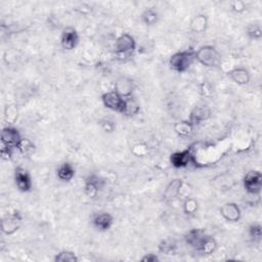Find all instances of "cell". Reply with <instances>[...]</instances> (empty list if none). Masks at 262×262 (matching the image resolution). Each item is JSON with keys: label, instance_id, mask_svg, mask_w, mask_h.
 I'll list each match as a JSON object with an SVG mask.
<instances>
[{"label": "cell", "instance_id": "obj_1", "mask_svg": "<svg viewBox=\"0 0 262 262\" xmlns=\"http://www.w3.org/2000/svg\"><path fill=\"white\" fill-rule=\"evenodd\" d=\"M196 62V50H181L173 54L169 59V67L172 71L182 74Z\"/></svg>", "mask_w": 262, "mask_h": 262}, {"label": "cell", "instance_id": "obj_2", "mask_svg": "<svg viewBox=\"0 0 262 262\" xmlns=\"http://www.w3.org/2000/svg\"><path fill=\"white\" fill-rule=\"evenodd\" d=\"M136 49V41L134 37L128 33L121 34L115 41V56L117 60L126 62L131 59Z\"/></svg>", "mask_w": 262, "mask_h": 262}, {"label": "cell", "instance_id": "obj_3", "mask_svg": "<svg viewBox=\"0 0 262 262\" xmlns=\"http://www.w3.org/2000/svg\"><path fill=\"white\" fill-rule=\"evenodd\" d=\"M196 62L206 68H217L222 63V58L215 46L203 45L196 50Z\"/></svg>", "mask_w": 262, "mask_h": 262}, {"label": "cell", "instance_id": "obj_4", "mask_svg": "<svg viewBox=\"0 0 262 262\" xmlns=\"http://www.w3.org/2000/svg\"><path fill=\"white\" fill-rule=\"evenodd\" d=\"M24 143H25V139L23 138L19 129H17L12 125H9L3 129L2 145L10 147L13 149V151H15V149H20V151H22Z\"/></svg>", "mask_w": 262, "mask_h": 262}, {"label": "cell", "instance_id": "obj_5", "mask_svg": "<svg viewBox=\"0 0 262 262\" xmlns=\"http://www.w3.org/2000/svg\"><path fill=\"white\" fill-rule=\"evenodd\" d=\"M243 186L247 195L259 197L262 190V173L259 170H251L243 179Z\"/></svg>", "mask_w": 262, "mask_h": 262}, {"label": "cell", "instance_id": "obj_6", "mask_svg": "<svg viewBox=\"0 0 262 262\" xmlns=\"http://www.w3.org/2000/svg\"><path fill=\"white\" fill-rule=\"evenodd\" d=\"M23 216L20 211L8 212L2 219V232L6 236L15 235L22 227Z\"/></svg>", "mask_w": 262, "mask_h": 262}, {"label": "cell", "instance_id": "obj_7", "mask_svg": "<svg viewBox=\"0 0 262 262\" xmlns=\"http://www.w3.org/2000/svg\"><path fill=\"white\" fill-rule=\"evenodd\" d=\"M107 184V180L96 173H91L87 175L84 179V194L90 198H95Z\"/></svg>", "mask_w": 262, "mask_h": 262}, {"label": "cell", "instance_id": "obj_8", "mask_svg": "<svg viewBox=\"0 0 262 262\" xmlns=\"http://www.w3.org/2000/svg\"><path fill=\"white\" fill-rule=\"evenodd\" d=\"M101 102L103 107L110 111L116 112V113L121 115L124 113L125 98H123L115 90L104 92L101 95Z\"/></svg>", "mask_w": 262, "mask_h": 262}, {"label": "cell", "instance_id": "obj_9", "mask_svg": "<svg viewBox=\"0 0 262 262\" xmlns=\"http://www.w3.org/2000/svg\"><path fill=\"white\" fill-rule=\"evenodd\" d=\"M80 36L78 31L72 26H67L63 29L61 34V46L67 51H72L78 46Z\"/></svg>", "mask_w": 262, "mask_h": 262}, {"label": "cell", "instance_id": "obj_10", "mask_svg": "<svg viewBox=\"0 0 262 262\" xmlns=\"http://www.w3.org/2000/svg\"><path fill=\"white\" fill-rule=\"evenodd\" d=\"M14 180L17 189L21 193H29L33 189V180L31 174L22 166H19L15 169Z\"/></svg>", "mask_w": 262, "mask_h": 262}, {"label": "cell", "instance_id": "obj_11", "mask_svg": "<svg viewBox=\"0 0 262 262\" xmlns=\"http://www.w3.org/2000/svg\"><path fill=\"white\" fill-rule=\"evenodd\" d=\"M192 163H196L192 148H185L170 155V164L176 169L186 168Z\"/></svg>", "mask_w": 262, "mask_h": 262}, {"label": "cell", "instance_id": "obj_12", "mask_svg": "<svg viewBox=\"0 0 262 262\" xmlns=\"http://www.w3.org/2000/svg\"><path fill=\"white\" fill-rule=\"evenodd\" d=\"M114 216L109 212H97L93 214L91 218V223L93 228L101 233L110 231L114 226Z\"/></svg>", "mask_w": 262, "mask_h": 262}, {"label": "cell", "instance_id": "obj_13", "mask_svg": "<svg viewBox=\"0 0 262 262\" xmlns=\"http://www.w3.org/2000/svg\"><path fill=\"white\" fill-rule=\"evenodd\" d=\"M220 215L228 222H239L242 218V210L240 206L235 202L224 203L219 209Z\"/></svg>", "mask_w": 262, "mask_h": 262}, {"label": "cell", "instance_id": "obj_14", "mask_svg": "<svg viewBox=\"0 0 262 262\" xmlns=\"http://www.w3.org/2000/svg\"><path fill=\"white\" fill-rule=\"evenodd\" d=\"M183 180L181 178H174L172 179L164 190V193L162 195V200L165 203H171L174 200L178 198V196L181 193V190L183 188Z\"/></svg>", "mask_w": 262, "mask_h": 262}, {"label": "cell", "instance_id": "obj_15", "mask_svg": "<svg viewBox=\"0 0 262 262\" xmlns=\"http://www.w3.org/2000/svg\"><path fill=\"white\" fill-rule=\"evenodd\" d=\"M135 85L131 78L127 76H120L116 79L114 90L120 94L123 98H128L133 96Z\"/></svg>", "mask_w": 262, "mask_h": 262}, {"label": "cell", "instance_id": "obj_16", "mask_svg": "<svg viewBox=\"0 0 262 262\" xmlns=\"http://www.w3.org/2000/svg\"><path fill=\"white\" fill-rule=\"evenodd\" d=\"M211 114H212L211 109L207 104H198L194 107V109L191 111L189 120L195 126H197L210 119Z\"/></svg>", "mask_w": 262, "mask_h": 262}, {"label": "cell", "instance_id": "obj_17", "mask_svg": "<svg viewBox=\"0 0 262 262\" xmlns=\"http://www.w3.org/2000/svg\"><path fill=\"white\" fill-rule=\"evenodd\" d=\"M229 78L236 84L244 86L249 84L251 80V74L248 69L244 67H237L228 72Z\"/></svg>", "mask_w": 262, "mask_h": 262}, {"label": "cell", "instance_id": "obj_18", "mask_svg": "<svg viewBox=\"0 0 262 262\" xmlns=\"http://www.w3.org/2000/svg\"><path fill=\"white\" fill-rule=\"evenodd\" d=\"M209 25V19L208 16L204 14L196 15L190 23V30L195 34H204Z\"/></svg>", "mask_w": 262, "mask_h": 262}, {"label": "cell", "instance_id": "obj_19", "mask_svg": "<svg viewBox=\"0 0 262 262\" xmlns=\"http://www.w3.org/2000/svg\"><path fill=\"white\" fill-rule=\"evenodd\" d=\"M217 241L212 236L206 234L200 242V244L198 245V247L196 248V251L201 253L202 255H211L217 250Z\"/></svg>", "mask_w": 262, "mask_h": 262}, {"label": "cell", "instance_id": "obj_20", "mask_svg": "<svg viewBox=\"0 0 262 262\" xmlns=\"http://www.w3.org/2000/svg\"><path fill=\"white\" fill-rule=\"evenodd\" d=\"M205 235L206 232L202 229H192L188 233H185V235L183 236V240L186 245H189L191 248L196 250Z\"/></svg>", "mask_w": 262, "mask_h": 262}, {"label": "cell", "instance_id": "obj_21", "mask_svg": "<svg viewBox=\"0 0 262 262\" xmlns=\"http://www.w3.org/2000/svg\"><path fill=\"white\" fill-rule=\"evenodd\" d=\"M195 125L188 119V120H180L178 122H176L173 126L174 132L182 138H186L190 137L193 135L194 131H195Z\"/></svg>", "mask_w": 262, "mask_h": 262}, {"label": "cell", "instance_id": "obj_22", "mask_svg": "<svg viewBox=\"0 0 262 262\" xmlns=\"http://www.w3.org/2000/svg\"><path fill=\"white\" fill-rule=\"evenodd\" d=\"M140 20L144 26L153 27L158 24L160 20V15L155 8H148L141 13Z\"/></svg>", "mask_w": 262, "mask_h": 262}, {"label": "cell", "instance_id": "obj_23", "mask_svg": "<svg viewBox=\"0 0 262 262\" xmlns=\"http://www.w3.org/2000/svg\"><path fill=\"white\" fill-rule=\"evenodd\" d=\"M75 173H76V171H75L74 166L69 162L61 164L57 169L58 178L64 182L71 181L75 177Z\"/></svg>", "mask_w": 262, "mask_h": 262}, {"label": "cell", "instance_id": "obj_24", "mask_svg": "<svg viewBox=\"0 0 262 262\" xmlns=\"http://www.w3.org/2000/svg\"><path fill=\"white\" fill-rule=\"evenodd\" d=\"M140 112V103L136 98L133 96L125 98V110L124 113L122 114L123 116L127 118H133Z\"/></svg>", "mask_w": 262, "mask_h": 262}, {"label": "cell", "instance_id": "obj_25", "mask_svg": "<svg viewBox=\"0 0 262 262\" xmlns=\"http://www.w3.org/2000/svg\"><path fill=\"white\" fill-rule=\"evenodd\" d=\"M245 33L250 40H260L262 38V27L260 22H253L247 25Z\"/></svg>", "mask_w": 262, "mask_h": 262}, {"label": "cell", "instance_id": "obj_26", "mask_svg": "<svg viewBox=\"0 0 262 262\" xmlns=\"http://www.w3.org/2000/svg\"><path fill=\"white\" fill-rule=\"evenodd\" d=\"M54 261L55 262H78L79 258L74 251L62 250L58 254H56Z\"/></svg>", "mask_w": 262, "mask_h": 262}, {"label": "cell", "instance_id": "obj_27", "mask_svg": "<svg viewBox=\"0 0 262 262\" xmlns=\"http://www.w3.org/2000/svg\"><path fill=\"white\" fill-rule=\"evenodd\" d=\"M199 210V202L195 198H186L182 204V211L185 215L193 216Z\"/></svg>", "mask_w": 262, "mask_h": 262}, {"label": "cell", "instance_id": "obj_28", "mask_svg": "<svg viewBox=\"0 0 262 262\" xmlns=\"http://www.w3.org/2000/svg\"><path fill=\"white\" fill-rule=\"evenodd\" d=\"M176 249H177V245L175 241L171 239H165L161 241V243L158 246L159 252L164 255H174Z\"/></svg>", "mask_w": 262, "mask_h": 262}, {"label": "cell", "instance_id": "obj_29", "mask_svg": "<svg viewBox=\"0 0 262 262\" xmlns=\"http://www.w3.org/2000/svg\"><path fill=\"white\" fill-rule=\"evenodd\" d=\"M248 235L251 238L252 241L259 243L262 239V227L261 224L258 222L250 224V227L248 229Z\"/></svg>", "mask_w": 262, "mask_h": 262}, {"label": "cell", "instance_id": "obj_30", "mask_svg": "<svg viewBox=\"0 0 262 262\" xmlns=\"http://www.w3.org/2000/svg\"><path fill=\"white\" fill-rule=\"evenodd\" d=\"M18 119V109L15 104H8L5 108V120L9 124H14Z\"/></svg>", "mask_w": 262, "mask_h": 262}, {"label": "cell", "instance_id": "obj_31", "mask_svg": "<svg viewBox=\"0 0 262 262\" xmlns=\"http://www.w3.org/2000/svg\"><path fill=\"white\" fill-rule=\"evenodd\" d=\"M98 125L106 133H113L116 130V122L111 118H102L98 121Z\"/></svg>", "mask_w": 262, "mask_h": 262}, {"label": "cell", "instance_id": "obj_32", "mask_svg": "<svg viewBox=\"0 0 262 262\" xmlns=\"http://www.w3.org/2000/svg\"><path fill=\"white\" fill-rule=\"evenodd\" d=\"M131 153L135 157H144L148 153V146L145 143H136L132 146Z\"/></svg>", "mask_w": 262, "mask_h": 262}, {"label": "cell", "instance_id": "obj_33", "mask_svg": "<svg viewBox=\"0 0 262 262\" xmlns=\"http://www.w3.org/2000/svg\"><path fill=\"white\" fill-rule=\"evenodd\" d=\"M231 10L236 14H243L247 10V5L241 0H236L231 3Z\"/></svg>", "mask_w": 262, "mask_h": 262}, {"label": "cell", "instance_id": "obj_34", "mask_svg": "<svg viewBox=\"0 0 262 262\" xmlns=\"http://www.w3.org/2000/svg\"><path fill=\"white\" fill-rule=\"evenodd\" d=\"M159 260H160L159 256L154 253L144 254L140 259V261H142V262H158Z\"/></svg>", "mask_w": 262, "mask_h": 262}, {"label": "cell", "instance_id": "obj_35", "mask_svg": "<svg viewBox=\"0 0 262 262\" xmlns=\"http://www.w3.org/2000/svg\"><path fill=\"white\" fill-rule=\"evenodd\" d=\"M13 149L8 147V146H5V145H2V157L3 159L5 160H10L12 157H13Z\"/></svg>", "mask_w": 262, "mask_h": 262}]
</instances>
